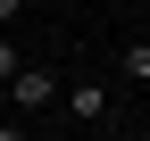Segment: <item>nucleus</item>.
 <instances>
[{
	"instance_id": "f257e3e1",
	"label": "nucleus",
	"mask_w": 150,
	"mask_h": 141,
	"mask_svg": "<svg viewBox=\"0 0 150 141\" xmlns=\"http://www.w3.org/2000/svg\"><path fill=\"white\" fill-rule=\"evenodd\" d=\"M59 83H67V75H50V66H17V75H8V108H17V116L59 108Z\"/></svg>"
},
{
	"instance_id": "f03ea898",
	"label": "nucleus",
	"mask_w": 150,
	"mask_h": 141,
	"mask_svg": "<svg viewBox=\"0 0 150 141\" xmlns=\"http://www.w3.org/2000/svg\"><path fill=\"white\" fill-rule=\"evenodd\" d=\"M59 108L75 116V125H100V116H108V83H92V75L83 83H59Z\"/></svg>"
},
{
	"instance_id": "7ed1b4c3",
	"label": "nucleus",
	"mask_w": 150,
	"mask_h": 141,
	"mask_svg": "<svg viewBox=\"0 0 150 141\" xmlns=\"http://www.w3.org/2000/svg\"><path fill=\"white\" fill-rule=\"evenodd\" d=\"M117 75H125V83H142V91H150V42H125V50H117Z\"/></svg>"
},
{
	"instance_id": "20e7f679",
	"label": "nucleus",
	"mask_w": 150,
	"mask_h": 141,
	"mask_svg": "<svg viewBox=\"0 0 150 141\" xmlns=\"http://www.w3.org/2000/svg\"><path fill=\"white\" fill-rule=\"evenodd\" d=\"M17 66H25V58H17V42L0 33V91H8V75H17Z\"/></svg>"
},
{
	"instance_id": "39448f33",
	"label": "nucleus",
	"mask_w": 150,
	"mask_h": 141,
	"mask_svg": "<svg viewBox=\"0 0 150 141\" xmlns=\"http://www.w3.org/2000/svg\"><path fill=\"white\" fill-rule=\"evenodd\" d=\"M0 141H25V125H17V116H0Z\"/></svg>"
},
{
	"instance_id": "423d86ee",
	"label": "nucleus",
	"mask_w": 150,
	"mask_h": 141,
	"mask_svg": "<svg viewBox=\"0 0 150 141\" xmlns=\"http://www.w3.org/2000/svg\"><path fill=\"white\" fill-rule=\"evenodd\" d=\"M17 8H25V0H0V25H17Z\"/></svg>"
},
{
	"instance_id": "0eeeda50",
	"label": "nucleus",
	"mask_w": 150,
	"mask_h": 141,
	"mask_svg": "<svg viewBox=\"0 0 150 141\" xmlns=\"http://www.w3.org/2000/svg\"><path fill=\"white\" fill-rule=\"evenodd\" d=\"M125 141H150V125H142V133H125Z\"/></svg>"
}]
</instances>
